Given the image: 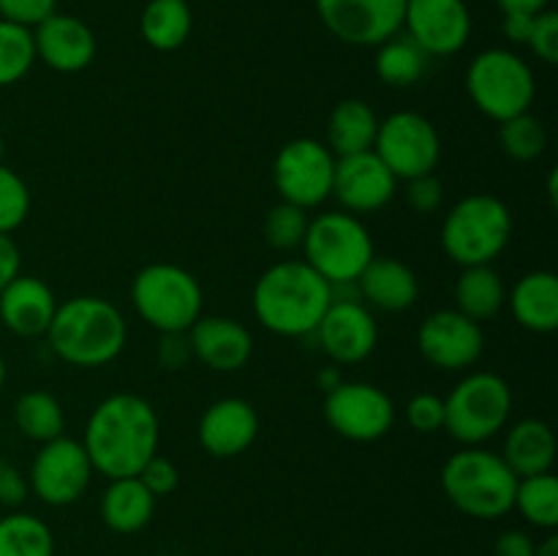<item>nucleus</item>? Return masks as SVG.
Returning a JSON list of instances; mask_svg holds the SVG:
<instances>
[{"label":"nucleus","instance_id":"nucleus-1","mask_svg":"<svg viewBox=\"0 0 558 556\" xmlns=\"http://www.w3.org/2000/svg\"><path fill=\"white\" fill-rule=\"evenodd\" d=\"M158 439L161 425L153 403L136 392H114L90 412L82 445L93 472L118 480L136 478L158 452Z\"/></svg>","mask_w":558,"mask_h":556},{"label":"nucleus","instance_id":"nucleus-2","mask_svg":"<svg viewBox=\"0 0 558 556\" xmlns=\"http://www.w3.org/2000/svg\"><path fill=\"white\" fill-rule=\"evenodd\" d=\"M336 289L305 259H283L267 267L254 283V314L265 330L283 338L314 336L330 309Z\"/></svg>","mask_w":558,"mask_h":556},{"label":"nucleus","instance_id":"nucleus-3","mask_svg":"<svg viewBox=\"0 0 558 556\" xmlns=\"http://www.w3.org/2000/svg\"><path fill=\"white\" fill-rule=\"evenodd\" d=\"M47 341L63 363L76 368H101L123 354L129 325L112 300L82 294L58 305Z\"/></svg>","mask_w":558,"mask_h":556},{"label":"nucleus","instance_id":"nucleus-4","mask_svg":"<svg viewBox=\"0 0 558 556\" xmlns=\"http://www.w3.org/2000/svg\"><path fill=\"white\" fill-rule=\"evenodd\" d=\"M441 491L452 507L477 521H496L512 512L518 478L505 458L483 445L452 452L441 467Z\"/></svg>","mask_w":558,"mask_h":556},{"label":"nucleus","instance_id":"nucleus-5","mask_svg":"<svg viewBox=\"0 0 558 556\" xmlns=\"http://www.w3.org/2000/svg\"><path fill=\"white\" fill-rule=\"evenodd\" d=\"M512 213L494 194H469L452 205L441 223V249L461 267L494 265L512 238Z\"/></svg>","mask_w":558,"mask_h":556},{"label":"nucleus","instance_id":"nucleus-6","mask_svg":"<svg viewBox=\"0 0 558 556\" xmlns=\"http://www.w3.org/2000/svg\"><path fill=\"white\" fill-rule=\"evenodd\" d=\"M305 262L332 283V289L357 283L360 273L374 259V238L354 213H319L308 221L303 240Z\"/></svg>","mask_w":558,"mask_h":556},{"label":"nucleus","instance_id":"nucleus-7","mask_svg":"<svg viewBox=\"0 0 558 556\" xmlns=\"http://www.w3.org/2000/svg\"><path fill=\"white\" fill-rule=\"evenodd\" d=\"M136 314L158 333H189L202 316L205 292L196 276L172 262L145 265L131 281Z\"/></svg>","mask_w":558,"mask_h":556},{"label":"nucleus","instance_id":"nucleus-8","mask_svg":"<svg viewBox=\"0 0 558 556\" xmlns=\"http://www.w3.org/2000/svg\"><path fill=\"white\" fill-rule=\"evenodd\" d=\"M512 414V390L505 376L474 371L445 398V431L463 447H477L505 431Z\"/></svg>","mask_w":558,"mask_h":556},{"label":"nucleus","instance_id":"nucleus-9","mask_svg":"<svg viewBox=\"0 0 558 556\" xmlns=\"http://www.w3.org/2000/svg\"><path fill=\"white\" fill-rule=\"evenodd\" d=\"M466 90L474 107L485 118L505 123L532 109L537 96L534 71L526 60L512 49H485L469 63Z\"/></svg>","mask_w":558,"mask_h":556},{"label":"nucleus","instance_id":"nucleus-10","mask_svg":"<svg viewBox=\"0 0 558 556\" xmlns=\"http://www.w3.org/2000/svg\"><path fill=\"white\" fill-rule=\"evenodd\" d=\"M332 178H336V156L325 142L314 136H298L278 150L272 161V183H276L281 202L311 210L332 196Z\"/></svg>","mask_w":558,"mask_h":556},{"label":"nucleus","instance_id":"nucleus-11","mask_svg":"<svg viewBox=\"0 0 558 556\" xmlns=\"http://www.w3.org/2000/svg\"><path fill=\"white\" fill-rule=\"evenodd\" d=\"M374 153L387 164L398 180L434 174L441 158V140L436 125L425 114L403 109L379 120Z\"/></svg>","mask_w":558,"mask_h":556},{"label":"nucleus","instance_id":"nucleus-12","mask_svg":"<svg viewBox=\"0 0 558 556\" xmlns=\"http://www.w3.org/2000/svg\"><path fill=\"white\" fill-rule=\"evenodd\" d=\"M93 480V463L82 442L58 436L44 442L27 472L31 494L49 507H69L82 499Z\"/></svg>","mask_w":558,"mask_h":556},{"label":"nucleus","instance_id":"nucleus-13","mask_svg":"<svg viewBox=\"0 0 558 556\" xmlns=\"http://www.w3.org/2000/svg\"><path fill=\"white\" fill-rule=\"evenodd\" d=\"M325 420L349 442H376L390 434L396 403L371 382H341L325 398Z\"/></svg>","mask_w":558,"mask_h":556},{"label":"nucleus","instance_id":"nucleus-14","mask_svg":"<svg viewBox=\"0 0 558 556\" xmlns=\"http://www.w3.org/2000/svg\"><path fill=\"white\" fill-rule=\"evenodd\" d=\"M327 31L352 47H379L403 31L407 0H316Z\"/></svg>","mask_w":558,"mask_h":556},{"label":"nucleus","instance_id":"nucleus-15","mask_svg":"<svg viewBox=\"0 0 558 556\" xmlns=\"http://www.w3.org/2000/svg\"><path fill=\"white\" fill-rule=\"evenodd\" d=\"M417 349L434 368L466 371L485 349L483 325L458 309L434 311L417 327Z\"/></svg>","mask_w":558,"mask_h":556},{"label":"nucleus","instance_id":"nucleus-16","mask_svg":"<svg viewBox=\"0 0 558 556\" xmlns=\"http://www.w3.org/2000/svg\"><path fill=\"white\" fill-rule=\"evenodd\" d=\"M403 27L428 58H445L466 47L472 14L466 0H407Z\"/></svg>","mask_w":558,"mask_h":556},{"label":"nucleus","instance_id":"nucleus-17","mask_svg":"<svg viewBox=\"0 0 558 556\" xmlns=\"http://www.w3.org/2000/svg\"><path fill=\"white\" fill-rule=\"evenodd\" d=\"M314 336L319 347L336 365L363 363L374 354L379 343V325L371 314L368 305L354 298H332L330 309L325 311L322 322L316 325Z\"/></svg>","mask_w":558,"mask_h":556},{"label":"nucleus","instance_id":"nucleus-18","mask_svg":"<svg viewBox=\"0 0 558 556\" xmlns=\"http://www.w3.org/2000/svg\"><path fill=\"white\" fill-rule=\"evenodd\" d=\"M398 191V178L374 150L336 158L332 196L354 216L376 213L390 205Z\"/></svg>","mask_w":558,"mask_h":556},{"label":"nucleus","instance_id":"nucleus-19","mask_svg":"<svg viewBox=\"0 0 558 556\" xmlns=\"http://www.w3.org/2000/svg\"><path fill=\"white\" fill-rule=\"evenodd\" d=\"M199 445L213 458L243 456L259 436V414L245 398H221L199 418Z\"/></svg>","mask_w":558,"mask_h":556},{"label":"nucleus","instance_id":"nucleus-20","mask_svg":"<svg viewBox=\"0 0 558 556\" xmlns=\"http://www.w3.org/2000/svg\"><path fill=\"white\" fill-rule=\"evenodd\" d=\"M36 58L60 74H76L96 58V36L82 20L71 14H49L33 27Z\"/></svg>","mask_w":558,"mask_h":556},{"label":"nucleus","instance_id":"nucleus-21","mask_svg":"<svg viewBox=\"0 0 558 556\" xmlns=\"http://www.w3.org/2000/svg\"><path fill=\"white\" fill-rule=\"evenodd\" d=\"M191 354L207 368L232 374L248 365L254 354V338L251 330L238 319L229 316H199L189 330Z\"/></svg>","mask_w":558,"mask_h":556},{"label":"nucleus","instance_id":"nucleus-22","mask_svg":"<svg viewBox=\"0 0 558 556\" xmlns=\"http://www.w3.org/2000/svg\"><path fill=\"white\" fill-rule=\"evenodd\" d=\"M58 311L52 289L36 276H16L0 289V322L20 338L47 336Z\"/></svg>","mask_w":558,"mask_h":556},{"label":"nucleus","instance_id":"nucleus-23","mask_svg":"<svg viewBox=\"0 0 558 556\" xmlns=\"http://www.w3.org/2000/svg\"><path fill=\"white\" fill-rule=\"evenodd\" d=\"M357 289L368 305L379 311H407L417 303L420 281L407 262L396 256H374L357 278Z\"/></svg>","mask_w":558,"mask_h":556},{"label":"nucleus","instance_id":"nucleus-24","mask_svg":"<svg viewBox=\"0 0 558 556\" xmlns=\"http://www.w3.org/2000/svg\"><path fill=\"white\" fill-rule=\"evenodd\" d=\"M507 305L529 333H554L558 327V278L554 270H532L507 292Z\"/></svg>","mask_w":558,"mask_h":556},{"label":"nucleus","instance_id":"nucleus-25","mask_svg":"<svg viewBox=\"0 0 558 556\" xmlns=\"http://www.w3.org/2000/svg\"><path fill=\"white\" fill-rule=\"evenodd\" d=\"M515 478H532L545 474L556 463V436L545 420L526 418L510 425L505 436V450L499 452Z\"/></svg>","mask_w":558,"mask_h":556},{"label":"nucleus","instance_id":"nucleus-26","mask_svg":"<svg viewBox=\"0 0 558 556\" xmlns=\"http://www.w3.org/2000/svg\"><path fill=\"white\" fill-rule=\"evenodd\" d=\"M156 496L142 485L140 478L109 480L101 496V518L114 534H136L153 521Z\"/></svg>","mask_w":558,"mask_h":556},{"label":"nucleus","instance_id":"nucleus-27","mask_svg":"<svg viewBox=\"0 0 558 556\" xmlns=\"http://www.w3.org/2000/svg\"><path fill=\"white\" fill-rule=\"evenodd\" d=\"M376 131H379V118L374 107L360 98H343L332 107L330 120H327V142L336 158L354 156V153L374 150Z\"/></svg>","mask_w":558,"mask_h":556},{"label":"nucleus","instance_id":"nucleus-28","mask_svg":"<svg viewBox=\"0 0 558 556\" xmlns=\"http://www.w3.org/2000/svg\"><path fill=\"white\" fill-rule=\"evenodd\" d=\"M507 305V287L494 265L463 267L456 283V309L474 322H488Z\"/></svg>","mask_w":558,"mask_h":556},{"label":"nucleus","instance_id":"nucleus-29","mask_svg":"<svg viewBox=\"0 0 558 556\" xmlns=\"http://www.w3.org/2000/svg\"><path fill=\"white\" fill-rule=\"evenodd\" d=\"M191 5L185 0H150L140 16L142 38L158 52H174L191 36Z\"/></svg>","mask_w":558,"mask_h":556},{"label":"nucleus","instance_id":"nucleus-30","mask_svg":"<svg viewBox=\"0 0 558 556\" xmlns=\"http://www.w3.org/2000/svg\"><path fill=\"white\" fill-rule=\"evenodd\" d=\"M14 423L25 439L44 445V442H52L58 436H63L65 414L52 392L27 390L16 398Z\"/></svg>","mask_w":558,"mask_h":556},{"label":"nucleus","instance_id":"nucleus-31","mask_svg":"<svg viewBox=\"0 0 558 556\" xmlns=\"http://www.w3.org/2000/svg\"><path fill=\"white\" fill-rule=\"evenodd\" d=\"M428 55L417 47L409 36H392L385 44L376 47L374 69L385 85L392 87H409L414 82L423 80L425 69H428Z\"/></svg>","mask_w":558,"mask_h":556},{"label":"nucleus","instance_id":"nucleus-32","mask_svg":"<svg viewBox=\"0 0 558 556\" xmlns=\"http://www.w3.org/2000/svg\"><path fill=\"white\" fill-rule=\"evenodd\" d=\"M0 556H54V534L33 512L0 518Z\"/></svg>","mask_w":558,"mask_h":556},{"label":"nucleus","instance_id":"nucleus-33","mask_svg":"<svg viewBox=\"0 0 558 556\" xmlns=\"http://www.w3.org/2000/svg\"><path fill=\"white\" fill-rule=\"evenodd\" d=\"M512 510L521 512L526 523L537 529L554 532L558 527V480L554 472L532 474L518 480L515 505Z\"/></svg>","mask_w":558,"mask_h":556},{"label":"nucleus","instance_id":"nucleus-34","mask_svg":"<svg viewBox=\"0 0 558 556\" xmlns=\"http://www.w3.org/2000/svg\"><path fill=\"white\" fill-rule=\"evenodd\" d=\"M36 63L33 27L0 20V87L16 85Z\"/></svg>","mask_w":558,"mask_h":556},{"label":"nucleus","instance_id":"nucleus-35","mask_svg":"<svg viewBox=\"0 0 558 556\" xmlns=\"http://www.w3.org/2000/svg\"><path fill=\"white\" fill-rule=\"evenodd\" d=\"M499 145L512 161H534L548 147V131L543 120L532 112L515 114V118L499 123Z\"/></svg>","mask_w":558,"mask_h":556},{"label":"nucleus","instance_id":"nucleus-36","mask_svg":"<svg viewBox=\"0 0 558 556\" xmlns=\"http://www.w3.org/2000/svg\"><path fill=\"white\" fill-rule=\"evenodd\" d=\"M308 221L305 210L289 205V202H278L270 207L265 216V240L270 249L276 251H294L303 245L305 232H308Z\"/></svg>","mask_w":558,"mask_h":556},{"label":"nucleus","instance_id":"nucleus-37","mask_svg":"<svg viewBox=\"0 0 558 556\" xmlns=\"http://www.w3.org/2000/svg\"><path fill=\"white\" fill-rule=\"evenodd\" d=\"M27 213H31V191L27 183L0 164V234H11L25 223Z\"/></svg>","mask_w":558,"mask_h":556},{"label":"nucleus","instance_id":"nucleus-38","mask_svg":"<svg viewBox=\"0 0 558 556\" xmlns=\"http://www.w3.org/2000/svg\"><path fill=\"white\" fill-rule=\"evenodd\" d=\"M407 420L417 434L445 431V398L434 396V392H417L409 398Z\"/></svg>","mask_w":558,"mask_h":556},{"label":"nucleus","instance_id":"nucleus-39","mask_svg":"<svg viewBox=\"0 0 558 556\" xmlns=\"http://www.w3.org/2000/svg\"><path fill=\"white\" fill-rule=\"evenodd\" d=\"M526 47L537 55L543 63L554 65L558 60V14L550 9H543L534 14L532 33H529Z\"/></svg>","mask_w":558,"mask_h":556},{"label":"nucleus","instance_id":"nucleus-40","mask_svg":"<svg viewBox=\"0 0 558 556\" xmlns=\"http://www.w3.org/2000/svg\"><path fill=\"white\" fill-rule=\"evenodd\" d=\"M407 200L414 213H436L445 205V185L436 174H420L407 180Z\"/></svg>","mask_w":558,"mask_h":556},{"label":"nucleus","instance_id":"nucleus-41","mask_svg":"<svg viewBox=\"0 0 558 556\" xmlns=\"http://www.w3.org/2000/svg\"><path fill=\"white\" fill-rule=\"evenodd\" d=\"M136 478L142 480V485H145V488L150 491L156 499H158V496L172 494V491L178 488V483H180L178 467H174L169 458L158 456V452L150 458V461L145 463V467H142V472L136 474Z\"/></svg>","mask_w":558,"mask_h":556},{"label":"nucleus","instance_id":"nucleus-42","mask_svg":"<svg viewBox=\"0 0 558 556\" xmlns=\"http://www.w3.org/2000/svg\"><path fill=\"white\" fill-rule=\"evenodd\" d=\"M54 5H58V0H0V20L36 27L38 22L54 14Z\"/></svg>","mask_w":558,"mask_h":556},{"label":"nucleus","instance_id":"nucleus-43","mask_svg":"<svg viewBox=\"0 0 558 556\" xmlns=\"http://www.w3.org/2000/svg\"><path fill=\"white\" fill-rule=\"evenodd\" d=\"M31 496V483L27 474L11 461L0 458V505L3 507H20Z\"/></svg>","mask_w":558,"mask_h":556},{"label":"nucleus","instance_id":"nucleus-44","mask_svg":"<svg viewBox=\"0 0 558 556\" xmlns=\"http://www.w3.org/2000/svg\"><path fill=\"white\" fill-rule=\"evenodd\" d=\"M191 354V343H189V333H161V343H158V363L163 368L174 371L183 368L189 363Z\"/></svg>","mask_w":558,"mask_h":556},{"label":"nucleus","instance_id":"nucleus-45","mask_svg":"<svg viewBox=\"0 0 558 556\" xmlns=\"http://www.w3.org/2000/svg\"><path fill=\"white\" fill-rule=\"evenodd\" d=\"M534 537L523 529H507L494 543V556H534Z\"/></svg>","mask_w":558,"mask_h":556},{"label":"nucleus","instance_id":"nucleus-46","mask_svg":"<svg viewBox=\"0 0 558 556\" xmlns=\"http://www.w3.org/2000/svg\"><path fill=\"white\" fill-rule=\"evenodd\" d=\"M20 270H22L20 245L14 243L11 234H0V289H3L11 278L20 276Z\"/></svg>","mask_w":558,"mask_h":556},{"label":"nucleus","instance_id":"nucleus-47","mask_svg":"<svg viewBox=\"0 0 558 556\" xmlns=\"http://www.w3.org/2000/svg\"><path fill=\"white\" fill-rule=\"evenodd\" d=\"M534 14H523V11H510L505 14V22H501V31H505L507 41L512 44H526L529 33H532Z\"/></svg>","mask_w":558,"mask_h":556},{"label":"nucleus","instance_id":"nucleus-48","mask_svg":"<svg viewBox=\"0 0 558 556\" xmlns=\"http://www.w3.org/2000/svg\"><path fill=\"white\" fill-rule=\"evenodd\" d=\"M550 0H496V5H499L505 14H510V11H523V14H539L543 9H548Z\"/></svg>","mask_w":558,"mask_h":556},{"label":"nucleus","instance_id":"nucleus-49","mask_svg":"<svg viewBox=\"0 0 558 556\" xmlns=\"http://www.w3.org/2000/svg\"><path fill=\"white\" fill-rule=\"evenodd\" d=\"M341 382H343V376H341V368H338V365H327V368H322L319 376H316V385H319L325 392H330L332 387H338Z\"/></svg>","mask_w":558,"mask_h":556},{"label":"nucleus","instance_id":"nucleus-50","mask_svg":"<svg viewBox=\"0 0 558 556\" xmlns=\"http://www.w3.org/2000/svg\"><path fill=\"white\" fill-rule=\"evenodd\" d=\"M534 556H558V537L554 532H550L548 537L543 540V543H537V548H534Z\"/></svg>","mask_w":558,"mask_h":556},{"label":"nucleus","instance_id":"nucleus-51","mask_svg":"<svg viewBox=\"0 0 558 556\" xmlns=\"http://www.w3.org/2000/svg\"><path fill=\"white\" fill-rule=\"evenodd\" d=\"M5 376H9V371H5V360H3V354H0V390H3V385H5Z\"/></svg>","mask_w":558,"mask_h":556},{"label":"nucleus","instance_id":"nucleus-52","mask_svg":"<svg viewBox=\"0 0 558 556\" xmlns=\"http://www.w3.org/2000/svg\"><path fill=\"white\" fill-rule=\"evenodd\" d=\"M3 153H5V142H3V134H0V164H3Z\"/></svg>","mask_w":558,"mask_h":556}]
</instances>
